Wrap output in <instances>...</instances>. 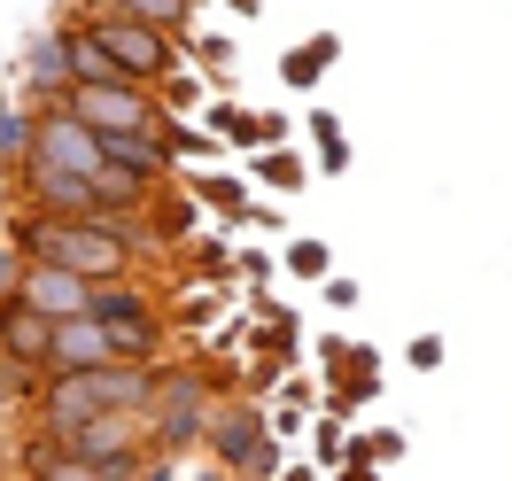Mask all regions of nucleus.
<instances>
[{
  "mask_svg": "<svg viewBox=\"0 0 512 481\" xmlns=\"http://www.w3.org/2000/svg\"><path fill=\"white\" fill-rule=\"evenodd\" d=\"M47 342H55V326L8 295V303H0V365H16V373H47Z\"/></svg>",
  "mask_w": 512,
  "mask_h": 481,
  "instance_id": "6e6552de",
  "label": "nucleus"
},
{
  "mask_svg": "<svg viewBox=\"0 0 512 481\" xmlns=\"http://www.w3.org/2000/svg\"><path fill=\"white\" fill-rule=\"evenodd\" d=\"M326 311H357V280H342V272H326Z\"/></svg>",
  "mask_w": 512,
  "mask_h": 481,
  "instance_id": "5701e85b",
  "label": "nucleus"
},
{
  "mask_svg": "<svg viewBox=\"0 0 512 481\" xmlns=\"http://www.w3.org/2000/svg\"><path fill=\"white\" fill-rule=\"evenodd\" d=\"M202 132H210L218 148H264V140H256V109H241V101H210Z\"/></svg>",
  "mask_w": 512,
  "mask_h": 481,
  "instance_id": "2eb2a0df",
  "label": "nucleus"
},
{
  "mask_svg": "<svg viewBox=\"0 0 512 481\" xmlns=\"http://www.w3.org/2000/svg\"><path fill=\"white\" fill-rule=\"evenodd\" d=\"M280 272H295V280H326V272H334V249H326L319 233H295L288 249H280Z\"/></svg>",
  "mask_w": 512,
  "mask_h": 481,
  "instance_id": "a211bd4d",
  "label": "nucleus"
},
{
  "mask_svg": "<svg viewBox=\"0 0 512 481\" xmlns=\"http://www.w3.org/2000/svg\"><path fill=\"white\" fill-rule=\"evenodd\" d=\"M70 24H86V32L101 39V55H109V63L125 70L132 86H148V94H156L163 78H171V70L187 63V55H179V39L148 32V24H132V16H101V8H70Z\"/></svg>",
  "mask_w": 512,
  "mask_h": 481,
  "instance_id": "7ed1b4c3",
  "label": "nucleus"
},
{
  "mask_svg": "<svg viewBox=\"0 0 512 481\" xmlns=\"http://www.w3.org/2000/svg\"><path fill=\"white\" fill-rule=\"evenodd\" d=\"M16 272H24V257H16V249H8V241H0V303H8V295H16Z\"/></svg>",
  "mask_w": 512,
  "mask_h": 481,
  "instance_id": "bb28decb",
  "label": "nucleus"
},
{
  "mask_svg": "<svg viewBox=\"0 0 512 481\" xmlns=\"http://www.w3.org/2000/svg\"><path fill=\"white\" fill-rule=\"evenodd\" d=\"M311 450H319V466H350V427L334 412H319L311 419Z\"/></svg>",
  "mask_w": 512,
  "mask_h": 481,
  "instance_id": "412c9836",
  "label": "nucleus"
},
{
  "mask_svg": "<svg viewBox=\"0 0 512 481\" xmlns=\"http://www.w3.org/2000/svg\"><path fill=\"white\" fill-rule=\"evenodd\" d=\"M78 8H101V16H132L163 39H187L194 32V0H78Z\"/></svg>",
  "mask_w": 512,
  "mask_h": 481,
  "instance_id": "9d476101",
  "label": "nucleus"
},
{
  "mask_svg": "<svg viewBox=\"0 0 512 481\" xmlns=\"http://www.w3.org/2000/svg\"><path fill=\"white\" fill-rule=\"evenodd\" d=\"M179 319H187V334H194V326H210V319H218V303H210V295H194V303L179 311Z\"/></svg>",
  "mask_w": 512,
  "mask_h": 481,
  "instance_id": "7c9ffc66",
  "label": "nucleus"
},
{
  "mask_svg": "<svg viewBox=\"0 0 512 481\" xmlns=\"http://www.w3.org/2000/svg\"><path fill=\"white\" fill-rule=\"evenodd\" d=\"M32 163H55V171H70V179H101V140L78 117H70L63 101H47V109H32Z\"/></svg>",
  "mask_w": 512,
  "mask_h": 481,
  "instance_id": "39448f33",
  "label": "nucleus"
},
{
  "mask_svg": "<svg viewBox=\"0 0 512 481\" xmlns=\"http://www.w3.org/2000/svg\"><path fill=\"white\" fill-rule=\"evenodd\" d=\"M16 303L39 311L47 326H63V319H86L94 288H86L78 272H63V264H24V272H16Z\"/></svg>",
  "mask_w": 512,
  "mask_h": 481,
  "instance_id": "423d86ee",
  "label": "nucleus"
},
{
  "mask_svg": "<svg viewBox=\"0 0 512 481\" xmlns=\"http://www.w3.org/2000/svg\"><path fill=\"white\" fill-rule=\"evenodd\" d=\"M311 140H319V171H326V179H342V171H350V132H342L334 109H311Z\"/></svg>",
  "mask_w": 512,
  "mask_h": 481,
  "instance_id": "dca6fc26",
  "label": "nucleus"
},
{
  "mask_svg": "<svg viewBox=\"0 0 512 481\" xmlns=\"http://www.w3.org/2000/svg\"><path fill=\"white\" fill-rule=\"evenodd\" d=\"M202 450L218 458L225 474H241V481H272L280 466H288V443L264 435V412H256L249 396H218V412H210V427H202Z\"/></svg>",
  "mask_w": 512,
  "mask_h": 481,
  "instance_id": "f03ea898",
  "label": "nucleus"
},
{
  "mask_svg": "<svg viewBox=\"0 0 512 481\" xmlns=\"http://www.w3.org/2000/svg\"><path fill=\"white\" fill-rule=\"evenodd\" d=\"M272 388H280V357H264V365H249V404H256V396H272Z\"/></svg>",
  "mask_w": 512,
  "mask_h": 481,
  "instance_id": "a878e982",
  "label": "nucleus"
},
{
  "mask_svg": "<svg viewBox=\"0 0 512 481\" xmlns=\"http://www.w3.org/2000/svg\"><path fill=\"white\" fill-rule=\"evenodd\" d=\"M334 63H342V39H334V32H319L311 47H288V55H280V86L311 94V86H319V78H326Z\"/></svg>",
  "mask_w": 512,
  "mask_h": 481,
  "instance_id": "ddd939ff",
  "label": "nucleus"
},
{
  "mask_svg": "<svg viewBox=\"0 0 512 481\" xmlns=\"http://www.w3.org/2000/svg\"><path fill=\"white\" fill-rule=\"evenodd\" d=\"M24 94H32V109H47V101L70 94V32L63 24L32 32V47H24Z\"/></svg>",
  "mask_w": 512,
  "mask_h": 481,
  "instance_id": "0eeeda50",
  "label": "nucleus"
},
{
  "mask_svg": "<svg viewBox=\"0 0 512 481\" xmlns=\"http://www.w3.org/2000/svg\"><path fill=\"white\" fill-rule=\"evenodd\" d=\"M225 373H202V365H156V404H148V450L156 458H179V450L202 443V427L218 412Z\"/></svg>",
  "mask_w": 512,
  "mask_h": 481,
  "instance_id": "f257e3e1",
  "label": "nucleus"
},
{
  "mask_svg": "<svg viewBox=\"0 0 512 481\" xmlns=\"http://www.w3.org/2000/svg\"><path fill=\"white\" fill-rule=\"evenodd\" d=\"M233 8H241V16H256V8H264V0H233Z\"/></svg>",
  "mask_w": 512,
  "mask_h": 481,
  "instance_id": "f704fd0d",
  "label": "nucleus"
},
{
  "mask_svg": "<svg viewBox=\"0 0 512 481\" xmlns=\"http://www.w3.org/2000/svg\"><path fill=\"white\" fill-rule=\"evenodd\" d=\"M156 140H163V156H171V163H218V156H225L218 140H210L202 125H187V117H163Z\"/></svg>",
  "mask_w": 512,
  "mask_h": 481,
  "instance_id": "4468645a",
  "label": "nucleus"
},
{
  "mask_svg": "<svg viewBox=\"0 0 512 481\" xmlns=\"http://www.w3.org/2000/svg\"><path fill=\"white\" fill-rule=\"evenodd\" d=\"M272 481H319V466H280Z\"/></svg>",
  "mask_w": 512,
  "mask_h": 481,
  "instance_id": "72a5a7b5",
  "label": "nucleus"
},
{
  "mask_svg": "<svg viewBox=\"0 0 512 481\" xmlns=\"http://www.w3.org/2000/svg\"><path fill=\"white\" fill-rule=\"evenodd\" d=\"M350 350H357V342H342V334H326V342H319V357H326V373H342V365H350Z\"/></svg>",
  "mask_w": 512,
  "mask_h": 481,
  "instance_id": "c85d7f7f",
  "label": "nucleus"
},
{
  "mask_svg": "<svg viewBox=\"0 0 512 481\" xmlns=\"http://www.w3.org/2000/svg\"><path fill=\"white\" fill-rule=\"evenodd\" d=\"M179 187L194 194V202H210L225 225H249V210H256V194H249V179H233V171H187Z\"/></svg>",
  "mask_w": 512,
  "mask_h": 481,
  "instance_id": "9b49d317",
  "label": "nucleus"
},
{
  "mask_svg": "<svg viewBox=\"0 0 512 481\" xmlns=\"http://www.w3.org/2000/svg\"><path fill=\"white\" fill-rule=\"evenodd\" d=\"M412 365H419V373H435V365H443V342H435V334H419V342H412Z\"/></svg>",
  "mask_w": 512,
  "mask_h": 481,
  "instance_id": "c756f323",
  "label": "nucleus"
},
{
  "mask_svg": "<svg viewBox=\"0 0 512 481\" xmlns=\"http://www.w3.org/2000/svg\"><path fill=\"white\" fill-rule=\"evenodd\" d=\"M280 396H288V404H295V412H319V388H311V381H303V373H295V381H288V388H280Z\"/></svg>",
  "mask_w": 512,
  "mask_h": 481,
  "instance_id": "cd10ccee",
  "label": "nucleus"
},
{
  "mask_svg": "<svg viewBox=\"0 0 512 481\" xmlns=\"http://www.w3.org/2000/svg\"><path fill=\"white\" fill-rule=\"evenodd\" d=\"M94 365H117L109 357V334L94 319H63L55 342H47V373H94Z\"/></svg>",
  "mask_w": 512,
  "mask_h": 481,
  "instance_id": "1a4fd4ad",
  "label": "nucleus"
},
{
  "mask_svg": "<svg viewBox=\"0 0 512 481\" xmlns=\"http://www.w3.org/2000/svg\"><path fill=\"white\" fill-rule=\"evenodd\" d=\"M24 156H32V109H0V163L16 171Z\"/></svg>",
  "mask_w": 512,
  "mask_h": 481,
  "instance_id": "4be33fe9",
  "label": "nucleus"
},
{
  "mask_svg": "<svg viewBox=\"0 0 512 481\" xmlns=\"http://www.w3.org/2000/svg\"><path fill=\"white\" fill-rule=\"evenodd\" d=\"M256 140H264V148H288V117H280V109H256Z\"/></svg>",
  "mask_w": 512,
  "mask_h": 481,
  "instance_id": "393cba45",
  "label": "nucleus"
},
{
  "mask_svg": "<svg viewBox=\"0 0 512 481\" xmlns=\"http://www.w3.org/2000/svg\"><path fill=\"white\" fill-rule=\"evenodd\" d=\"M350 458L357 466H396V458H404V435H396V427H365V435H350Z\"/></svg>",
  "mask_w": 512,
  "mask_h": 481,
  "instance_id": "6ab92c4d",
  "label": "nucleus"
},
{
  "mask_svg": "<svg viewBox=\"0 0 512 481\" xmlns=\"http://www.w3.org/2000/svg\"><path fill=\"white\" fill-rule=\"evenodd\" d=\"M202 94H210V86H202V78H194L187 63H179V70H171V78H163V86H156L163 117H187V109H194V101H202Z\"/></svg>",
  "mask_w": 512,
  "mask_h": 481,
  "instance_id": "aec40b11",
  "label": "nucleus"
},
{
  "mask_svg": "<svg viewBox=\"0 0 512 481\" xmlns=\"http://www.w3.org/2000/svg\"><path fill=\"white\" fill-rule=\"evenodd\" d=\"M125 481H179V474H171V458H148V466H140V474H125Z\"/></svg>",
  "mask_w": 512,
  "mask_h": 481,
  "instance_id": "2f4dec72",
  "label": "nucleus"
},
{
  "mask_svg": "<svg viewBox=\"0 0 512 481\" xmlns=\"http://www.w3.org/2000/svg\"><path fill=\"white\" fill-rule=\"evenodd\" d=\"M256 179H264L272 194H303L311 187V163L295 156V148H264V156H256Z\"/></svg>",
  "mask_w": 512,
  "mask_h": 481,
  "instance_id": "f3484780",
  "label": "nucleus"
},
{
  "mask_svg": "<svg viewBox=\"0 0 512 481\" xmlns=\"http://www.w3.org/2000/svg\"><path fill=\"white\" fill-rule=\"evenodd\" d=\"M63 109L94 132V140H117V132H156V125H163V101L148 94V86H70Z\"/></svg>",
  "mask_w": 512,
  "mask_h": 481,
  "instance_id": "20e7f679",
  "label": "nucleus"
},
{
  "mask_svg": "<svg viewBox=\"0 0 512 481\" xmlns=\"http://www.w3.org/2000/svg\"><path fill=\"white\" fill-rule=\"evenodd\" d=\"M233 264H241V280H249V288H264V280H272V264H280V257H264V249H241Z\"/></svg>",
  "mask_w": 512,
  "mask_h": 481,
  "instance_id": "b1692460",
  "label": "nucleus"
},
{
  "mask_svg": "<svg viewBox=\"0 0 512 481\" xmlns=\"http://www.w3.org/2000/svg\"><path fill=\"white\" fill-rule=\"evenodd\" d=\"M334 481H381V466H357L350 458V466H334Z\"/></svg>",
  "mask_w": 512,
  "mask_h": 481,
  "instance_id": "473e14b6",
  "label": "nucleus"
},
{
  "mask_svg": "<svg viewBox=\"0 0 512 481\" xmlns=\"http://www.w3.org/2000/svg\"><path fill=\"white\" fill-rule=\"evenodd\" d=\"M63 32H70V86H132L125 70L101 55V39L86 32V24H70V16H63Z\"/></svg>",
  "mask_w": 512,
  "mask_h": 481,
  "instance_id": "f8f14e48",
  "label": "nucleus"
}]
</instances>
